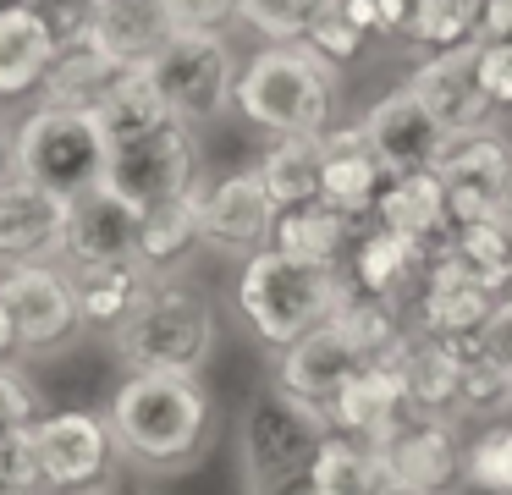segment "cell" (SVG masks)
<instances>
[{"label": "cell", "instance_id": "obj_1", "mask_svg": "<svg viewBox=\"0 0 512 495\" xmlns=\"http://www.w3.org/2000/svg\"><path fill=\"white\" fill-rule=\"evenodd\" d=\"M105 418L138 473H182L210 440L215 402L199 374H127Z\"/></svg>", "mask_w": 512, "mask_h": 495}, {"label": "cell", "instance_id": "obj_2", "mask_svg": "<svg viewBox=\"0 0 512 495\" xmlns=\"http://www.w3.org/2000/svg\"><path fill=\"white\" fill-rule=\"evenodd\" d=\"M336 110V66L309 44H265L248 55L237 77V116L265 127L270 138L292 132H331Z\"/></svg>", "mask_w": 512, "mask_h": 495}, {"label": "cell", "instance_id": "obj_3", "mask_svg": "<svg viewBox=\"0 0 512 495\" xmlns=\"http://www.w3.org/2000/svg\"><path fill=\"white\" fill-rule=\"evenodd\" d=\"M215 308L188 281H155L138 314L111 336L127 374H199L215 352Z\"/></svg>", "mask_w": 512, "mask_h": 495}, {"label": "cell", "instance_id": "obj_4", "mask_svg": "<svg viewBox=\"0 0 512 495\" xmlns=\"http://www.w3.org/2000/svg\"><path fill=\"white\" fill-rule=\"evenodd\" d=\"M336 297H342V270H303V264L281 259L276 248L243 259V270H237V314L265 347L281 352L309 330H320L336 314Z\"/></svg>", "mask_w": 512, "mask_h": 495}, {"label": "cell", "instance_id": "obj_5", "mask_svg": "<svg viewBox=\"0 0 512 495\" xmlns=\"http://www.w3.org/2000/svg\"><path fill=\"white\" fill-rule=\"evenodd\" d=\"M320 440H325V424L309 407H298L281 385L259 391L243 413V429H237L248 490L254 495H303Z\"/></svg>", "mask_w": 512, "mask_h": 495}, {"label": "cell", "instance_id": "obj_6", "mask_svg": "<svg viewBox=\"0 0 512 495\" xmlns=\"http://www.w3.org/2000/svg\"><path fill=\"white\" fill-rule=\"evenodd\" d=\"M23 138V176L61 198H83L105 187V165H111V138H105L100 116L61 105H34L17 121Z\"/></svg>", "mask_w": 512, "mask_h": 495}, {"label": "cell", "instance_id": "obj_7", "mask_svg": "<svg viewBox=\"0 0 512 495\" xmlns=\"http://www.w3.org/2000/svg\"><path fill=\"white\" fill-rule=\"evenodd\" d=\"M155 94L166 99V110L188 127L221 121L226 110H237V61L226 33H199V28H177L171 44L144 66Z\"/></svg>", "mask_w": 512, "mask_h": 495}, {"label": "cell", "instance_id": "obj_8", "mask_svg": "<svg viewBox=\"0 0 512 495\" xmlns=\"http://www.w3.org/2000/svg\"><path fill=\"white\" fill-rule=\"evenodd\" d=\"M199 176V138L188 121H166V127L144 132V138L111 143V165H105V187L127 198L133 209H160L171 198L193 193Z\"/></svg>", "mask_w": 512, "mask_h": 495}, {"label": "cell", "instance_id": "obj_9", "mask_svg": "<svg viewBox=\"0 0 512 495\" xmlns=\"http://www.w3.org/2000/svg\"><path fill=\"white\" fill-rule=\"evenodd\" d=\"M0 303L12 308L23 352H50L83 330V303L72 270L39 259V264H0Z\"/></svg>", "mask_w": 512, "mask_h": 495}, {"label": "cell", "instance_id": "obj_10", "mask_svg": "<svg viewBox=\"0 0 512 495\" xmlns=\"http://www.w3.org/2000/svg\"><path fill=\"white\" fill-rule=\"evenodd\" d=\"M34 451H39V468H45V490H61V495L94 490L116 457L111 418L89 413V407L45 413L34 424Z\"/></svg>", "mask_w": 512, "mask_h": 495}, {"label": "cell", "instance_id": "obj_11", "mask_svg": "<svg viewBox=\"0 0 512 495\" xmlns=\"http://www.w3.org/2000/svg\"><path fill=\"white\" fill-rule=\"evenodd\" d=\"M380 462L402 495H452L463 484V446H457V418L408 413L391 435L375 440Z\"/></svg>", "mask_w": 512, "mask_h": 495}, {"label": "cell", "instance_id": "obj_12", "mask_svg": "<svg viewBox=\"0 0 512 495\" xmlns=\"http://www.w3.org/2000/svg\"><path fill=\"white\" fill-rule=\"evenodd\" d=\"M435 176L446 182V198H452V226L463 220H501V204H507L512 187V143L501 132H457L446 143Z\"/></svg>", "mask_w": 512, "mask_h": 495}, {"label": "cell", "instance_id": "obj_13", "mask_svg": "<svg viewBox=\"0 0 512 495\" xmlns=\"http://www.w3.org/2000/svg\"><path fill=\"white\" fill-rule=\"evenodd\" d=\"M276 198L265 193L259 171H232L221 182H204V248H215L221 259H254L276 237Z\"/></svg>", "mask_w": 512, "mask_h": 495}, {"label": "cell", "instance_id": "obj_14", "mask_svg": "<svg viewBox=\"0 0 512 495\" xmlns=\"http://www.w3.org/2000/svg\"><path fill=\"white\" fill-rule=\"evenodd\" d=\"M358 127H364V138H369V149H375V160L386 165L391 176L435 171V165H441V154H446V143H452V132H446L441 121L424 110V99L413 94L408 83L391 88V94H380Z\"/></svg>", "mask_w": 512, "mask_h": 495}, {"label": "cell", "instance_id": "obj_15", "mask_svg": "<svg viewBox=\"0 0 512 495\" xmlns=\"http://www.w3.org/2000/svg\"><path fill=\"white\" fill-rule=\"evenodd\" d=\"M358 369H364L358 347L331 325V319H325L320 330H309L303 341H292V347L281 352L276 385H281V391H287L298 407H309V413L320 418L325 429H331V407H336V396L347 391V380H353Z\"/></svg>", "mask_w": 512, "mask_h": 495}, {"label": "cell", "instance_id": "obj_16", "mask_svg": "<svg viewBox=\"0 0 512 495\" xmlns=\"http://www.w3.org/2000/svg\"><path fill=\"white\" fill-rule=\"evenodd\" d=\"M408 88L424 99V110H430L452 138H457V132H485L490 116H496L485 83H479V44L424 55V61L413 66Z\"/></svg>", "mask_w": 512, "mask_h": 495}, {"label": "cell", "instance_id": "obj_17", "mask_svg": "<svg viewBox=\"0 0 512 495\" xmlns=\"http://www.w3.org/2000/svg\"><path fill=\"white\" fill-rule=\"evenodd\" d=\"M67 215H72V198L50 193V187L28 182V176L6 182L0 187V264L61 259Z\"/></svg>", "mask_w": 512, "mask_h": 495}, {"label": "cell", "instance_id": "obj_18", "mask_svg": "<svg viewBox=\"0 0 512 495\" xmlns=\"http://www.w3.org/2000/svg\"><path fill=\"white\" fill-rule=\"evenodd\" d=\"M347 281L369 297H386L397 308H413V297L424 292V275H430V242H413L402 231L369 226L364 237L347 248Z\"/></svg>", "mask_w": 512, "mask_h": 495}, {"label": "cell", "instance_id": "obj_19", "mask_svg": "<svg viewBox=\"0 0 512 495\" xmlns=\"http://www.w3.org/2000/svg\"><path fill=\"white\" fill-rule=\"evenodd\" d=\"M138 248H144V209H133L127 198H116L111 187H94V193L72 198L67 242H61L67 270H72V264L138 259Z\"/></svg>", "mask_w": 512, "mask_h": 495}, {"label": "cell", "instance_id": "obj_20", "mask_svg": "<svg viewBox=\"0 0 512 495\" xmlns=\"http://www.w3.org/2000/svg\"><path fill=\"white\" fill-rule=\"evenodd\" d=\"M408 413H413V402H408V380H402V352H391V358L364 363V369L347 380V391L336 396V407H331V429L358 435V440L375 446V440L391 435Z\"/></svg>", "mask_w": 512, "mask_h": 495}, {"label": "cell", "instance_id": "obj_21", "mask_svg": "<svg viewBox=\"0 0 512 495\" xmlns=\"http://www.w3.org/2000/svg\"><path fill=\"white\" fill-rule=\"evenodd\" d=\"M430 275H452L501 297L512 286V231L501 220H463L441 242H430Z\"/></svg>", "mask_w": 512, "mask_h": 495}, {"label": "cell", "instance_id": "obj_22", "mask_svg": "<svg viewBox=\"0 0 512 495\" xmlns=\"http://www.w3.org/2000/svg\"><path fill=\"white\" fill-rule=\"evenodd\" d=\"M386 182H391V171L375 160L364 127H331L325 132V187H320V198L331 209H342L347 220L375 215Z\"/></svg>", "mask_w": 512, "mask_h": 495}, {"label": "cell", "instance_id": "obj_23", "mask_svg": "<svg viewBox=\"0 0 512 495\" xmlns=\"http://www.w3.org/2000/svg\"><path fill=\"white\" fill-rule=\"evenodd\" d=\"M72 281H78V303H83V325L89 330H116L138 314L149 292H155L160 275L144 259H111V264H72Z\"/></svg>", "mask_w": 512, "mask_h": 495}, {"label": "cell", "instance_id": "obj_24", "mask_svg": "<svg viewBox=\"0 0 512 495\" xmlns=\"http://www.w3.org/2000/svg\"><path fill=\"white\" fill-rule=\"evenodd\" d=\"M496 314V292H479L468 281H452V275H424V292L413 297L408 319H413V336L424 341H479V330L490 325Z\"/></svg>", "mask_w": 512, "mask_h": 495}, {"label": "cell", "instance_id": "obj_25", "mask_svg": "<svg viewBox=\"0 0 512 495\" xmlns=\"http://www.w3.org/2000/svg\"><path fill=\"white\" fill-rule=\"evenodd\" d=\"M56 55H61V44L50 39L45 17L34 6H23V0L0 6V99L45 88Z\"/></svg>", "mask_w": 512, "mask_h": 495}, {"label": "cell", "instance_id": "obj_26", "mask_svg": "<svg viewBox=\"0 0 512 495\" xmlns=\"http://www.w3.org/2000/svg\"><path fill=\"white\" fill-rule=\"evenodd\" d=\"M177 22H171L166 0H105L100 28H94V50L111 55L116 66H149L171 44Z\"/></svg>", "mask_w": 512, "mask_h": 495}, {"label": "cell", "instance_id": "obj_27", "mask_svg": "<svg viewBox=\"0 0 512 495\" xmlns=\"http://www.w3.org/2000/svg\"><path fill=\"white\" fill-rule=\"evenodd\" d=\"M265 193L276 198V209H303L320 204L325 187V132H292V138H270L265 154L254 160Z\"/></svg>", "mask_w": 512, "mask_h": 495}, {"label": "cell", "instance_id": "obj_28", "mask_svg": "<svg viewBox=\"0 0 512 495\" xmlns=\"http://www.w3.org/2000/svg\"><path fill=\"white\" fill-rule=\"evenodd\" d=\"M375 226L402 231L413 242H441L452 231V198H446V182L435 171H408L391 176L386 193L375 204Z\"/></svg>", "mask_w": 512, "mask_h": 495}, {"label": "cell", "instance_id": "obj_29", "mask_svg": "<svg viewBox=\"0 0 512 495\" xmlns=\"http://www.w3.org/2000/svg\"><path fill=\"white\" fill-rule=\"evenodd\" d=\"M270 248L281 253V259L303 264V270H342V253H347V215L342 209H331L320 198V204H303V209H287V215L276 220V237H270Z\"/></svg>", "mask_w": 512, "mask_h": 495}, {"label": "cell", "instance_id": "obj_30", "mask_svg": "<svg viewBox=\"0 0 512 495\" xmlns=\"http://www.w3.org/2000/svg\"><path fill=\"white\" fill-rule=\"evenodd\" d=\"M402 380H408L413 413L457 418V402H463V352L446 347V341L413 336L402 347Z\"/></svg>", "mask_w": 512, "mask_h": 495}, {"label": "cell", "instance_id": "obj_31", "mask_svg": "<svg viewBox=\"0 0 512 495\" xmlns=\"http://www.w3.org/2000/svg\"><path fill=\"white\" fill-rule=\"evenodd\" d=\"M127 77V66H116L111 55L89 50H61L56 66H50L45 88H39V105H61V110H83V116H100L105 99L116 94V83Z\"/></svg>", "mask_w": 512, "mask_h": 495}, {"label": "cell", "instance_id": "obj_32", "mask_svg": "<svg viewBox=\"0 0 512 495\" xmlns=\"http://www.w3.org/2000/svg\"><path fill=\"white\" fill-rule=\"evenodd\" d=\"M193 242H204V182L193 187V193L171 198V204L149 209L144 215V248H138V259L149 264V270H171V264H182L193 253Z\"/></svg>", "mask_w": 512, "mask_h": 495}, {"label": "cell", "instance_id": "obj_33", "mask_svg": "<svg viewBox=\"0 0 512 495\" xmlns=\"http://www.w3.org/2000/svg\"><path fill=\"white\" fill-rule=\"evenodd\" d=\"M166 121H177V116H171L166 99L155 94V83H149L144 66H133V72L116 83V94L105 99V110H100V127H105V138H111V143L144 138V132L166 127Z\"/></svg>", "mask_w": 512, "mask_h": 495}, {"label": "cell", "instance_id": "obj_34", "mask_svg": "<svg viewBox=\"0 0 512 495\" xmlns=\"http://www.w3.org/2000/svg\"><path fill=\"white\" fill-rule=\"evenodd\" d=\"M463 352V402H457V418H479V424H496V418L512 413V374L501 363H490L479 352V341H457Z\"/></svg>", "mask_w": 512, "mask_h": 495}, {"label": "cell", "instance_id": "obj_35", "mask_svg": "<svg viewBox=\"0 0 512 495\" xmlns=\"http://www.w3.org/2000/svg\"><path fill=\"white\" fill-rule=\"evenodd\" d=\"M342 0H243V22L270 44H303Z\"/></svg>", "mask_w": 512, "mask_h": 495}, {"label": "cell", "instance_id": "obj_36", "mask_svg": "<svg viewBox=\"0 0 512 495\" xmlns=\"http://www.w3.org/2000/svg\"><path fill=\"white\" fill-rule=\"evenodd\" d=\"M463 484L485 495H512V418L485 424L463 446Z\"/></svg>", "mask_w": 512, "mask_h": 495}, {"label": "cell", "instance_id": "obj_37", "mask_svg": "<svg viewBox=\"0 0 512 495\" xmlns=\"http://www.w3.org/2000/svg\"><path fill=\"white\" fill-rule=\"evenodd\" d=\"M408 39L424 44L430 55L479 44V0H419V17H413Z\"/></svg>", "mask_w": 512, "mask_h": 495}, {"label": "cell", "instance_id": "obj_38", "mask_svg": "<svg viewBox=\"0 0 512 495\" xmlns=\"http://www.w3.org/2000/svg\"><path fill=\"white\" fill-rule=\"evenodd\" d=\"M100 11H105V0H45L39 17H45L50 39H56L61 50H89L94 28H100Z\"/></svg>", "mask_w": 512, "mask_h": 495}, {"label": "cell", "instance_id": "obj_39", "mask_svg": "<svg viewBox=\"0 0 512 495\" xmlns=\"http://www.w3.org/2000/svg\"><path fill=\"white\" fill-rule=\"evenodd\" d=\"M39 385L17 369H0V440L6 435H28L39 424Z\"/></svg>", "mask_w": 512, "mask_h": 495}, {"label": "cell", "instance_id": "obj_40", "mask_svg": "<svg viewBox=\"0 0 512 495\" xmlns=\"http://www.w3.org/2000/svg\"><path fill=\"white\" fill-rule=\"evenodd\" d=\"M364 39H369V33H358L353 22L342 17V6H336L331 17H325V22H320V28H314L303 44H309L314 55H325V61H331L336 72H342V66H353L358 55H364Z\"/></svg>", "mask_w": 512, "mask_h": 495}, {"label": "cell", "instance_id": "obj_41", "mask_svg": "<svg viewBox=\"0 0 512 495\" xmlns=\"http://www.w3.org/2000/svg\"><path fill=\"white\" fill-rule=\"evenodd\" d=\"M177 28H199V33H226L243 22V0H166Z\"/></svg>", "mask_w": 512, "mask_h": 495}, {"label": "cell", "instance_id": "obj_42", "mask_svg": "<svg viewBox=\"0 0 512 495\" xmlns=\"http://www.w3.org/2000/svg\"><path fill=\"white\" fill-rule=\"evenodd\" d=\"M479 83L496 110H512V39H479Z\"/></svg>", "mask_w": 512, "mask_h": 495}, {"label": "cell", "instance_id": "obj_43", "mask_svg": "<svg viewBox=\"0 0 512 495\" xmlns=\"http://www.w3.org/2000/svg\"><path fill=\"white\" fill-rule=\"evenodd\" d=\"M0 479L23 484V490H34V495L45 490V468H39V451H34V429L0 440Z\"/></svg>", "mask_w": 512, "mask_h": 495}, {"label": "cell", "instance_id": "obj_44", "mask_svg": "<svg viewBox=\"0 0 512 495\" xmlns=\"http://www.w3.org/2000/svg\"><path fill=\"white\" fill-rule=\"evenodd\" d=\"M479 352L512 374V297H501L496 314H490V325L479 330Z\"/></svg>", "mask_w": 512, "mask_h": 495}, {"label": "cell", "instance_id": "obj_45", "mask_svg": "<svg viewBox=\"0 0 512 495\" xmlns=\"http://www.w3.org/2000/svg\"><path fill=\"white\" fill-rule=\"evenodd\" d=\"M479 39H512V0H479Z\"/></svg>", "mask_w": 512, "mask_h": 495}, {"label": "cell", "instance_id": "obj_46", "mask_svg": "<svg viewBox=\"0 0 512 495\" xmlns=\"http://www.w3.org/2000/svg\"><path fill=\"white\" fill-rule=\"evenodd\" d=\"M23 176V138H17L12 121H0V187Z\"/></svg>", "mask_w": 512, "mask_h": 495}, {"label": "cell", "instance_id": "obj_47", "mask_svg": "<svg viewBox=\"0 0 512 495\" xmlns=\"http://www.w3.org/2000/svg\"><path fill=\"white\" fill-rule=\"evenodd\" d=\"M419 0H380V33H413Z\"/></svg>", "mask_w": 512, "mask_h": 495}, {"label": "cell", "instance_id": "obj_48", "mask_svg": "<svg viewBox=\"0 0 512 495\" xmlns=\"http://www.w3.org/2000/svg\"><path fill=\"white\" fill-rule=\"evenodd\" d=\"M342 17L358 33H380V0H342Z\"/></svg>", "mask_w": 512, "mask_h": 495}, {"label": "cell", "instance_id": "obj_49", "mask_svg": "<svg viewBox=\"0 0 512 495\" xmlns=\"http://www.w3.org/2000/svg\"><path fill=\"white\" fill-rule=\"evenodd\" d=\"M12 352H23V336H17V319H12V308L0 303V369H6V358Z\"/></svg>", "mask_w": 512, "mask_h": 495}, {"label": "cell", "instance_id": "obj_50", "mask_svg": "<svg viewBox=\"0 0 512 495\" xmlns=\"http://www.w3.org/2000/svg\"><path fill=\"white\" fill-rule=\"evenodd\" d=\"M0 495H34V490H23V484H12V479H0Z\"/></svg>", "mask_w": 512, "mask_h": 495}, {"label": "cell", "instance_id": "obj_51", "mask_svg": "<svg viewBox=\"0 0 512 495\" xmlns=\"http://www.w3.org/2000/svg\"><path fill=\"white\" fill-rule=\"evenodd\" d=\"M501 226L512 231V187H507V204H501Z\"/></svg>", "mask_w": 512, "mask_h": 495}, {"label": "cell", "instance_id": "obj_52", "mask_svg": "<svg viewBox=\"0 0 512 495\" xmlns=\"http://www.w3.org/2000/svg\"><path fill=\"white\" fill-rule=\"evenodd\" d=\"M303 495H347V490H303Z\"/></svg>", "mask_w": 512, "mask_h": 495}, {"label": "cell", "instance_id": "obj_53", "mask_svg": "<svg viewBox=\"0 0 512 495\" xmlns=\"http://www.w3.org/2000/svg\"><path fill=\"white\" fill-rule=\"evenodd\" d=\"M23 6H34V11H39V6H45V0H23Z\"/></svg>", "mask_w": 512, "mask_h": 495}]
</instances>
